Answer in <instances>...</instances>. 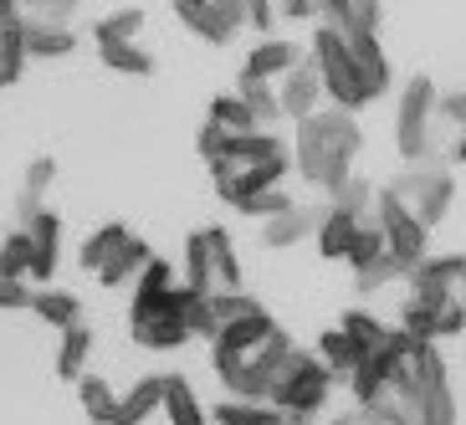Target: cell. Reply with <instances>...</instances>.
Returning <instances> with one entry per match:
<instances>
[{
	"label": "cell",
	"instance_id": "obj_1",
	"mask_svg": "<svg viewBox=\"0 0 466 425\" xmlns=\"http://www.w3.org/2000/svg\"><path fill=\"white\" fill-rule=\"evenodd\" d=\"M384 349H390V395L384 400H395L415 425H456L451 369L436 343H415L400 329H390Z\"/></svg>",
	"mask_w": 466,
	"mask_h": 425
},
{
	"label": "cell",
	"instance_id": "obj_2",
	"mask_svg": "<svg viewBox=\"0 0 466 425\" xmlns=\"http://www.w3.org/2000/svg\"><path fill=\"white\" fill-rule=\"evenodd\" d=\"M364 149V128H359L354 113L343 108H318L313 118L298 124V144L288 149L292 169H298L302 185L333 195L343 179L354 175V159Z\"/></svg>",
	"mask_w": 466,
	"mask_h": 425
},
{
	"label": "cell",
	"instance_id": "obj_3",
	"mask_svg": "<svg viewBox=\"0 0 466 425\" xmlns=\"http://www.w3.org/2000/svg\"><path fill=\"white\" fill-rule=\"evenodd\" d=\"M288 169H292L288 144L272 138L267 128H257V134L226 138V154L210 165V179H216V195L236 210L241 200H251V195L277 190V185L288 179Z\"/></svg>",
	"mask_w": 466,
	"mask_h": 425
},
{
	"label": "cell",
	"instance_id": "obj_4",
	"mask_svg": "<svg viewBox=\"0 0 466 425\" xmlns=\"http://www.w3.org/2000/svg\"><path fill=\"white\" fill-rule=\"evenodd\" d=\"M333 384L339 379L318 364V354L292 343V354L277 364L272 384H267V405L282 410V425H318L323 405L333 400Z\"/></svg>",
	"mask_w": 466,
	"mask_h": 425
},
{
	"label": "cell",
	"instance_id": "obj_5",
	"mask_svg": "<svg viewBox=\"0 0 466 425\" xmlns=\"http://www.w3.org/2000/svg\"><path fill=\"white\" fill-rule=\"evenodd\" d=\"M308 67L318 72L323 97H329L333 108L359 113V108H370V103H380V93H374L370 77L359 72V62H354V52H349V42H343L333 26H318V31H313V62H308Z\"/></svg>",
	"mask_w": 466,
	"mask_h": 425
},
{
	"label": "cell",
	"instance_id": "obj_6",
	"mask_svg": "<svg viewBox=\"0 0 466 425\" xmlns=\"http://www.w3.org/2000/svg\"><path fill=\"white\" fill-rule=\"evenodd\" d=\"M185 298L190 292L169 288L159 298H134L128 302V333H134L138 349H149V354H175L190 343V323H185Z\"/></svg>",
	"mask_w": 466,
	"mask_h": 425
},
{
	"label": "cell",
	"instance_id": "obj_7",
	"mask_svg": "<svg viewBox=\"0 0 466 425\" xmlns=\"http://www.w3.org/2000/svg\"><path fill=\"white\" fill-rule=\"evenodd\" d=\"M390 195L400 200L405 216H415L425 231H436L441 220L451 216V200H456V179L446 165L436 159H420V165H405V175L390 185Z\"/></svg>",
	"mask_w": 466,
	"mask_h": 425
},
{
	"label": "cell",
	"instance_id": "obj_8",
	"mask_svg": "<svg viewBox=\"0 0 466 425\" xmlns=\"http://www.w3.org/2000/svg\"><path fill=\"white\" fill-rule=\"evenodd\" d=\"M436 83L431 77H410L405 93H400V108H395V144H400V159H431V144H436Z\"/></svg>",
	"mask_w": 466,
	"mask_h": 425
},
{
	"label": "cell",
	"instance_id": "obj_9",
	"mask_svg": "<svg viewBox=\"0 0 466 425\" xmlns=\"http://www.w3.org/2000/svg\"><path fill=\"white\" fill-rule=\"evenodd\" d=\"M370 220H374V231H380V241H384V251H390V261L400 267V277L405 272H415L425 257H431V231H425L415 216H405L400 210V200L390 190H380V200H374V210H370Z\"/></svg>",
	"mask_w": 466,
	"mask_h": 425
},
{
	"label": "cell",
	"instance_id": "obj_10",
	"mask_svg": "<svg viewBox=\"0 0 466 425\" xmlns=\"http://www.w3.org/2000/svg\"><path fill=\"white\" fill-rule=\"evenodd\" d=\"M343 261L354 267V288L359 292H380L384 282H395V277H400V267L390 261L380 231H374V220H364V226H359L354 247H349V257H343Z\"/></svg>",
	"mask_w": 466,
	"mask_h": 425
},
{
	"label": "cell",
	"instance_id": "obj_11",
	"mask_svg": "<svg viewBox=\"0 0 466 425\" xmlns=\"http://www.w3.org/2000/svg\"><path fill=\"white\" fill-rule=\"evenodd\" d=\"M26 231V241H31V267H26V277L31 282H46L52 288V277H56V261H62V216L56 210H36V216L21 226Z\"/></svg>",
	"mask_w": 466,
	"mask_h": 425
},
{
	"label": "cell",
	"instance_id": "obj_12",
	"mask_svg": "<svg viewBox=\"0 0 466 425\" xmlns=\"http://www.w3.org/2000/svg\"><path fill=\"white\" fill-rule=\"evenodd\" d=\"M277 93V113L282 118H292V124H302V118H313L318 103H323V83H318V72L302 62V67H292L288 77H282V87H272Z\"/></svg>",
	"mask_w": 466,
	"mask_h": 425
},
{
	"label": "cell",
	"instance_id": "obj_13",
	"mask_svg": "<svg viewBox=\"0 0 466 425\" xmlns=\"http://www.w3.org/2000/svg\"><path fill=\"white\" fill-rule=\"evenodd\" d=\"M292 67H302V46L288 42V36H261V42L251 46V56H247V67H241V77L272 83V77H288Z\"/></svg>",
	"mask_w": 466,
	"mask_h": 425
},
{
	"label": "cell",
	"instance_id": "obj_14",
	"mask_svg": "<svg viewBox=\"0 0 466 425\" xmlns=\"http://www.w3.org/2000/svg\"><path fill=\"white\" fill-rule=\"evenodd\" d=\"M206 236V261H210V288L216 292H241V257L231 247L226 226H200Z\"/></svg>",
	"mask_w": 466,
	"mask_h": 425
},
{
	"label": "cell",
	"instance_id": "obj_15",
	"mask_svg": "<svg viewBox=\"0 0 466 425\" xmlns=\"http://www.w3.org/2000/svg\"><path fill=\"white\" fill-rule=\"evenodd\" d=\"M185 26H190L195 36H200V42L226 46V42L236 36V31L247 26V21H241V5H236V0H206V5H200V11L190 15V21H185Z\"/></svg>",
	"mask_w": 466,
	"mask_h": 425
},
{
	"label": "cell",
	"instance_id": "obj_16",
	"mask_svg": "<svg viewBox=\"0 0 466 425\" xmlns=\"http://www.w3.org/2000/svg\"><path fill=\"white\" fill-rule=\"evenodd\" d=\"M21 46H26V62L31 56L52 62V56L77 52V36H72V26H56V21H42V15H26V21H21Z\"/></svg>",
	"mask_w": 466,
	"mask_h": 425
},
{
	"label": "cell",
	"instance_id": "obj_17",
	"mask_svg": "<svg viewBox=\"0 0 466 425\" xmlns=\"http://www.w3.org/2000/svg\"><path fill=\"white\" fill-rule=\"evenodd\" d=\"M318 216H323V206H292V210H282V216L261 220V241L272 251L298 247V241H308V236L318 231Z\"/></svg>",
	"mask_w": 466,
	"mask_h": 425
},
{
	"label": "cell",
	"instance_id": "obj_18",
	"mask_svg": "<svg viewBox=\"0 0 466 425\" xmlns=\"http://www.w3.org/2000/svg\"><path fill=\"white\" fill-rule=\"evenodd\" d=\"M159 400H165V374H144V379H138L128 395L113 400L108 425H144L154 410H159Z\"/></svg>",
	"mask_w": 466,
	"mask_h": 425
},
{
	"label": "cell",
	"instance_id": "obj_19",
	"mask_svg": "<svg viewBox=\"0 0 466 425\" xmlns=\"http://www.w3.org/2000/svg\"><path fill=\"white\" fill-rule=\"evenodd\" d=\"M343 384H349V395H354L359 410L374 405V400H384V395H390V349L380 343L374 354H364V359H359V369L349 374Z\"/></svg>",
	"mask_w": 466,
	"mask_h": 425
},
{
	"label": "cell",
	"instance_id": "obj_20",
	"mask_svg": "<svg viewBox=\"0 0 466 425\" xmlns=\"http://www.w3.org/2000/svg\"><path fill=\"white\" fill-rule=\"evenodd\" d=\"M149 241H138L134 231L124 236V241H118V251H113L108 261H103V267H97V282H103V288H128V282H134L138 272H144V267H149Z\"/></svg>",
	"mask_w": 466,
	"mask_h": 425
},
{
	"label": "cell",
	"instance_id": "obj_21",
	"mask_svg": "<svg viewBox=\"0 0 466 425\" xmlns=\"http://www.w3.org/2000/svg\"><path fill=\"white\" fill-rule=\"evenodd\" d=\"M359 226H364V220H354L349 210H333V206H323V216H318V231H313V241H318V257H323V261H343V257H349V247H354Z\"/></svg>",
	"mask_w": 466,
	"mask_h": 425
},
{
	"label": "cell",
	"instance_id": "obj_22",
	"mask_svg": "<svg viewBox=\"0 0 466 425\" xmlns=\"http://www.w3.org/2000/svg\"><path fill=\"white\" fill-rule=\"evenodd\" d=\"M323 26L354 36V31H380V0H323Z\"/></svg>",
	"mask_w": 466,
	"mask_h": 425
},
{
	"label": "cell",
	"instance_id": "obj_23",
	"mask_svg": "<svg viewBox=\"0 0 466 425\" xmlns=\"http://www.w3.org/2000/svg\"><path fill=\"white\" fill-rule=\"evenodd\" d=\"M159 410L169 415V425H210L206 405L195 400V384L185 379V374H165V400H159Z\"/></svg>",
	"mask_w": 466,
	"mask_h": 425
},
{
	"label": "cell",
	"instance_id": "obj_24",
	"mask_svg": "<svg viewBox=\"0 0 466 425\" xmlns=\"http://www.w3.org/2000/svg\"><path fill=\"white\" fill-rule=\"evenodd\" d=\"M87 359H93V329H87V323L62 329V343H56V374H62L67 384H77L87 374Z\"/></svg>",
	"mask_w": 466,
	"mask_h": 425
},
{
	"label": "cell",
	"instance_id": "obj_25",
	"mask_svg": "<svg viewBox=\"0 0 466 425\" xmlns=\"http://www.w3.org/2000/svg\"><path fill=\"white\" fill-rule=\"evenodd\" d=\"M318 364H323V369L333 374V379H349V374L359 369V359H364V349H359L354 339H349V333L343 329H323V339H318Z\"/></svg>",
	"mask_w": 466,
	"mask_h": 425
},
{
	"label": "cell",
	"instance_id": "obj_26",
	"mask_svg": "<svg viewBox=\"0 0 466 425\" xmlns=\"http://www.w3.org/2000/svg\"><path fill=\"white\" fill-rule=\"evenodd\" d=\"M31 313L62 333V329H72V323H83V302L62 288H42V292H31Z\"/></svg>",
	"mask_w": 466,
	"mask_h": 425
},
{
	"label": "cell",
	"instance_id": "obj_27",
	"mask_svg": "<svg viewBox=\"0 0 466 425\" xmlns=\"http://www.w3.org/2000/svg\"><path fill=\"white\" fill-rule=\"evenodd\" d=\"M206 124H216L226 138L257 134V118H251V108H247V103H241L236 93H220V97H210V113H206Z\"/></svg>",
	"mask_w": 466,
	"mask_h": 425
},
{
	"label": "cell",
	"instance_id": "obj_28",
	"mask_svg": "<svg viewBox=\"0 0 466 425\" xmlns=\"http://www.w3.org/2000/svg\"><path fill=\"white\" fill-rule=\"evenodd\" d=\"M138 31H144V11H138V5H124V11H113V15H103V21H93V42L97 46L138 42Z\"/></svg>",
	"mask_w": 466,
	"mask_h": 425
},
{
	"label": "cell",
	"instance_id": "obj_29",
	"mask_svg": "<svg viewBox=\"0 0 466 425\" xmlns=\"http://www.w3.org/2000/svg\"><path fill=\"white\" fill-rule=\"evenodd\" d=\"M400 333L415 343H441V308H425V302H410L400 308Z\"/></svg>",
	"mask_w": 466,
	"mask_h": 425
},
{
	"label": "cell",
	"instance_id": "obj_30",
	"mask_svg": "<svg viewBox=\"0 0 466 425\" xmlns=\"http://www.w3.org/2000/svg\"><path fill=\"white\" fill-rule=\"evenodd\" d=\"M97 56H103V67H108V72H124V77H149V72H154V56L144 52L138 42L97 46Z\"/></svg>",
	"mask_w": 466,
	"mask_h": 425
},
{
	"label": "cell",
	"instance_id": "obj_31",
	"mask_svg": "<svg viewBox=\"0 0 466 425\" xmlns=\"http://www.w3.org/2000/svg\"><path fill=\"white\" fill-rule=\"evenodd\" d=\"M77 400H83V415L93 425H108V415H113V384L103 379V374H83V379H77Z\"/></svg>",
	"mask_w": 466,
	"mask_h": 425
},
{
	"label": "cell",
	"instance_id": "obj_32",
	"mask_svg": "<svg viewBox=\"0 0 466 425\" xmlns=\"http://www.w3.org/2000/svg\"><path fill=\"white\" fill-rule=\"evenodd\" d=\"M206 420H216V425H282V410L251 405V400H226V405H216V415H206Z\"/></svg>",
	"mask_w": 466,
	"mask_h": 425
},
{
	"label": "cell",
	"instance_id": "obj_33",
	"mask_svg": "<svg viewBox=\"0 0 466 425\" xmlns=\"http://www.w3.org/2000/svg\"><path fill=\"white\" fill-rule=\"evenodd\" d=\"M124 236H128V226H118V220H108V226H97V231L83 241V251H77V261H83V272H97V267H103V261H108L113 251H118V241H124Z\"/></svg>",
	"mask_w": 466,
	"mask_h": 425
},
{
	"label": "cell",
	"instance_id": "obj_34",
	"mask_svg": "<svg viewBox=\"0 0 466 425\" xmlns=\"http://www.w3.org/2000/svg\"><path fill=\"white\" fill-rule=\"evenodd\" d=\"M339 329L349 333V339H354L359 349H364V354H374V349H380V343L390 339V329H384V323H380L374 313H364V308H349V313L339 318Z\"/></svg>",
	"mask_w": 466,
	"mask_h": 425
},
{
	"label": "cell",
	"instance_id": "obj_35",
	"mask_svg": "<svg viewBox=\"0 0 466 425\" xmlns=\"http://www.w3.org/2000/svg\"><path fill=\"white\" fill-rule=\"evenodd\" d=\"M329 206H333V210H349L354 220H370V210H374V185H370V179H354V175H349L339 190L329 195Z\"/></svg>",
	"mask_w": 466,
	"mask_h": 425
},
{
	"label": "cell",
	"instance_id": "obj_36",
	"mask_svg": "<svg viewBox=\"0 0 466 425\" xmlns=\"http://www.w3.org/2000/svg\"><path fill=\"white\" fill-rule=\"evenodd\" d=\"M26 267H31V241H26V231L15 226V231L0 241V282H26Z\"/></svg>",
	"mask_w": 466,
	"mask_h": 425
},
{
	"label": "cell",
	"instance_id": "obj_37",
	"mask_svg": "<svg viewBox=\"0 0 466 425\" xmlns=\"http://www.w3.org/2000/svg\"><path fill=\"white\" fill-rule=\"evenodd\" d=\"M236 97L251 108V118H257V128H267V124H277L282 113H277V93H272V83H257V77H241V87H236Z\"/></svg>",
	"mask_w": 466,
	"mask_h": 425
},
{
	"label": "cell",
	"instance_id": "obj_38",
	"mask_svg": "<svg viewBox=\"0 0 466 425\" xmlns=\"http://www.w3.org/2000/svg\"><path fill=\"white\" fill-rule=\"evenodd\" d=\"M21 72H26V46H21V26H15L11 36H0V93L21 83Z\"/></svg>",
	"mask_w": 466,
	"mask_h": 425
},
{
	"label": "cell",
	"instance_id": "obj_39",
	"mask_svg": "<svg viewBox=\"0 0 466 425\" xmlns=\"http://www.w3.org/2000/svg\"><path fill=\"white\" fill-rule=\"evenodd\" d=\"M292 206H298V200L277 185V190H261V195H251V200H241L236 210H241V216H251V220H272V216H282V210H292Z\"/></svg>",
	"mask_w": 466,
	"mask_h": 425
},
{
	"label": "cell",
	"instance_id": "obj_40",
	"mask_svg": "<svg viewBox=\"0 0 466 425\" xmlns=\"http://www.w3.org/2000/svg\"><path fill=\"white\" fill-rule=\"evenodd\" d=\"M236 5H241V21L257 26V36H272V26H277V5L272 0H236Z\"/></svg>",
	"mask_w": 466,
	"mask_h": 425
},
{
	"label": "cell",
	"instance_id": "obj_41",
	"mask_svg": "<svg viewBox=\"0 0 466 425\" xmlns=\"http://www.w3.org/2000/svg\"><path fill=\"white\" fill-rule=\"evenodd\" d=\"M52 179H56V159H31V169H26V185H21V190L42 200V195L52 190Z\"/></svg>",
	"mask_w": 466,
	"mask_h": 425
},
{
	"label": "cell",
	"instance_id": "obj_42",
	"mask_svg": "<svg viewBox=\"0 0 466 425\" xmlns=\"http://www.w3.org/2000/svg\"><path fill=\"white\" fill-rule=\"evenodd\" d=\"M195 149H200V159H206V165H216L220 154H226V134H220L216 124H200V134H195Z\"/></svg>",
	"mask_w": 466,
	"mask_h": 425
},
{
	"label": "cell",
	"instance_id": "obj_43",
	"mask_svg": "<svg viewBox=\"0 0 466 425\" xmlns=\"http://www.w3.org/2000/svg\"><path fill=\"white\" fill-rule=\"evenodd\" d=\"M31 308V288L26 282H0V313H21Z\"/></svg>",
	"mask_w": 466,
	"mask_h": 425
},
{
	"label": "cell",
	"instance_id": "obj_44",
	"mask_svg": "<svg viewBox=\"0 0 466 425\" xmlns=\"http://www.w3.org/2000/svg\"><path fill=\"white\" fill-rule=\"evenodd\" d=\"M83 0H36V11H42V21H56V26H67V15L77 11Z\"/></svg>",
	"mask_w": 466,
	"mask_h": 425
},
{
	"label": "cell",
	"instance_id": "obj_45",
	"mask_svg": "<svg viewBox=\"0 0 466 425\" xmlns=\"http://www.w3.org/2000/svg\"><path fill=\"white\" fill-rule=\"evenodd\" d=\"M21 21H26V15H21V5H15V0H0V36H11Z\"/></svg>",
	"mask_w": 466,
	"mask_h": 425
},
{
	"label": "cell",
	"instance_id": "obj_46",
	"mask_svg": "<svg viewBox=\"0 0 466 425\" xmlns=\"http://www.w3.org/2000/svg\"><path fill=\"white\" fill-rule=\"evenodd\" d=\"M446 159H451V165H466V124L451 128V138H446Z\"/></svg>",
	"mask_w": 466,
	"mask_h": 425
},
{
	"label": "cell",
	"instance_id": "obj_47",
	"mask_svg": "<svg viewBox=\"0 0 466 425\" xmlns=\"http://www.w3.org/2000/svg\"><path fill=\"white\" fill-rule=\"evenodd\" d=\"M282 15H292V21H313L318 0H282Z\"/></svg>",
	"mask_w": 466,
	"mask_h": 425
},
{
	"label": "cell",
	"instance_id": "obj_48",
	"mask_svg": "<svg viewBox=\"0 0 466 425\" xmlns=\"http://www.w3.org/2000/svg\"><path fill=\"white\" fill-rule=\"evenodd\" d=\"M456 308H466V257H456Z\"/></svg>",
	"mask_w": 466,
	"mask_h": 425
},
{
	"label": "cell",
	"instance_id": "obj_49",
	"mask_svg": "<svg viewBox=\"0 0 466 425\" xmlns=\"http://www.w3.org/2000/svg\"><path fill=\"white\" fill-rule=\"evenodd\" d=\"M200 5H206V0H175V15H179V21H190Z\"/></svg>",
	"mask_w": 466,
	"mask_h": 425
},
{
	"label": "cell",
	"instance_id": "obj_50",
	"mask_svg": "<svg viewBox=\"0 0 466 425\" xmlns=\"http://www.w3.org/2000/svg\"><path fill=\"white\" fill-rule=\"evenodd\" d=\"M318 425H359V420H354V410H339V415H329V420H318Z\"/></svg>",
	"mask_w": 466,
	"mask_h": 425
},
{
	"label": "cell",
	"instance_id": "obj_51",
	"mask_svg": "<svg viewBox=\"0 0 466 425\" xmlns=\"http://www.w3.org/2000/svg\"><path fill=\"white\" fill-rule=\"evenodd\" d=\"M15 5H36V0H15Z\"/></svg>",
	"mask_w": 466,
	"mask_h": 425
},
{
	"label": "cell",
	"instance_id": "obj_52",
	"mask_svg": "<svg viewBox=\"0 0 466 425\" xmlns=\"http://www.w3.org/2000/svg\"><path fill=\"white\" fill-rule=\"evenodd\" d=\"M318 11H323V0H318Z\"/></svg>",
	"mask_w": 466,
	"mask_h": 425
}]
</instances>
